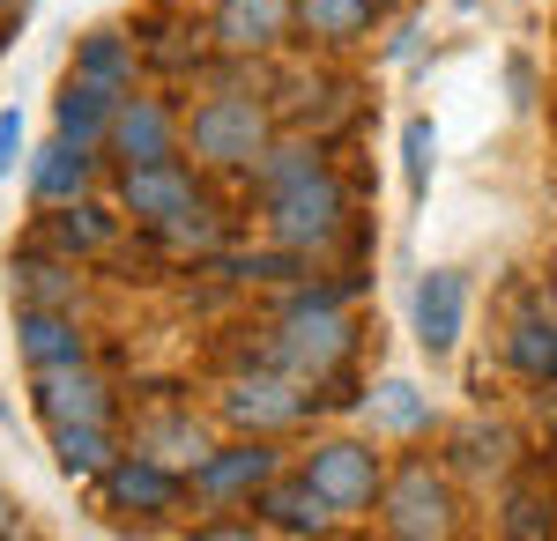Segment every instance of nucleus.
Returning <instances> with one entry per match:
<instances>
[{"instance_id": "obj_1", "label": "nucleus", "mask_w": 557, "mask_h": 541, "mask_svg": "<svg viewBox=\"0 0 557 541\" xmlns=\"http://www.w3.org/2000/svg\"><path fill=\"white\" fill-rule=\"evenodd\" d=\"M186 149H194L201 171H238V178H253V164L275 149V119H268V104L246 97V89H215V97H201V104L186 112Z\"/></svg>"}, {"instance_id": "obj_2", "label": "nucleus", "mask_w": 557, "mask_h": 541, "mask_svg": "<svg viewBox=\"0 0 557 541\" xmlns=\"http://www.w3.org/2000/svg\"><path fill=\"white\" fill-rule=\"evenodd\" d=\"M349 356H357V319H343V304H298V297H290L268 364H283L290 378H305V386L320 393V386L343 378Z\"/></svg>"}, {"instance_id": "obj_3", "label": "nucleus", "mask_w": 557, "mask_h": 541, "mask_svg": "<svg viewBox=\"0 0 557 541\" xmlns=\"http://www.w3.org/2000/svg\"><path fill=\"white\" fill-rule=\"evenodd\" d=\"M260 209H268V238L305 252V260L312 252H335L349 238V186L327 164L312 171V178H298V186H283V193H268Z\"/></svg>"}, {"instance_id": "obj_4", "label": "nucleus", "mask_w": 557, "mask_h": 541, "mask_svg": "<svg viewBox=\"0 0 557 541\" xmlns=\"http://www.w3.org/2000/svg\"><path fill=\"white\" fill-rule=\"evenodd\" d=\"M112 201H120V215L141 223V230H178L194 209H209V201H201V171L186 164V156H172V164H120Z\"/></svg>"}, {"instance_id": "obj_5", "label": "nucleus", "mask_w": 557, "mask_h": 541, "mask_svg": "<svg viewBox=\"0 0 557 541\" xmlns=\"http://www.w3.org/2000/svg\"><path fill=\"white\" fill-rule=\"evenodd\" d=\"M380 527H386V534H401V541H446V534H454V490H446V475H438L424 453L401 460V467L386 475Z\"/></svg>"}, {"instance_id": "obj_6", "label": "nucleus", "mask_w": 557, "mask_h": 541, "mask_svg": "<svg viewBox=\"0 0 557 541\" xmlns=\"http://www.w3.org/2000/svg\"><path fill=\"white\" fill-rule=\"evenodd\" d=\"M298 475L335 504V512H380L386 490V460L364 438H320L312 453H298Z\"/></svg>"}, {"instance_id": "obj_7", "label": "nucleus", "mask_w": 557, "mask_h": 541, "mask_svg": "<svg viewBox=\"0 0 557 541\" xmlns=\"http://www.w3.org/2000/svg\"><path fill=\"white\" fill-rule=\"evenodd\" d=\"M312 408H320V393L305 378H290L283 364H268L253 378H231V393H223V416H231V430H246V438H283Z\"/></svg>"}, {"instance_id": "obj_8", "label": "nucleus", "mask_w": 557, "mask_h": 541, "mask_svg": "<svg viewBox=\"0 0 557 541\" xmlns=\"http://www.w3.org/2000/svg\"><path fill=\"white\" fill-rule=\"evenodd\" d=\"M186 475H194V498H201V504H253L260 490L283 475V445L238 430V445H209Z\"/></svg>"}, {"instance_id": "obj_9", "label": "nucleus", "mask_w": 557, "mask_h": 541, "mask_svg": "<svg viewBox=\"0 0 557 541\" xmlns=\"http://www.w3.org/2000/svg\"><path fill=\"white\" fill-rule=\"evenodd\" d=\"M97 490H104L112 512H178V504L194 498V475L134 445V453H120L104 475H97Z\"/></svg>"}, {"instance_id": "obj_10", "label": "nucleus", "mask_w": 557, "mask_h": 541, "mask_svg": "<svg viewBox=\"0 0 557 541\" xmlns=\"http://www.w3.org/2000/svg\"><path fill=\"white\" fill-rule=\"evenodd\" d=\"M104 149L120 156V164H172L178 149H186V119H178L164 97H120V112H112V134H104Z\"/></svg>"}, {"instance_id": "obj_11", "label": "nucleus", "mask_w": 557, "mask_h": 541, "mask_svg": "<svg viewBox=\"0 0 557 541\" xmlns=\"http://www.w3.org/2000/svg\"><path fill=\"white\" fill-rule=\"evenodd\" d=\"M290 30H298V0H215V15H209L215 52H231V60H260Z\"/></svg>"}, {"instance_id": "obj_12", "label": "nucleus", "mask_w": 557, "mask_h": 541, "mask_svg": "<svg viewBox=\"0 0 557 541\" xmlns=\"http://www.w3.org/2000/svg\"><path fill=\"white\" fill-rule=\"evenodd\" d=\"M38 416L60 430V423H112L120 416V401H112V386L89 372V364H52V372H38Z\"/></svg>"}, {"instance_id": "obj_13", "label": "nucleus", "mask_w": 557, "mask_h": 541, "mask_svg": "<svg viewBox=\"0 0 557 541\" xmlns=\"http://www.w3.org/2000/svg\"><path fill=\"white\" fill-rule=\"evenodd\" d=\"M409 319H417V349L424 356H454L461 349V327H469V282L454 267H431L424 282H417Z\"/></svg>"}, {"instance_id": "obj_14", "label": "nucleus", "mask_w": 557, "mask_h": 541, "mask_svg": "<svg viewBox=\"0 0 557 541\" xmlns=\"http://www.w3.org/2000/svg\"><path fill=\"white\" fill-rule=\"evenodd\" d=\"M120 97H127V89H112V83H97V75L75 67V75L60 83V97H52V134H67V141H83V149H104Z\"/></svg>"}, {"instance_id": "obj_15", "label": "nucleus", "mask_w": 557, "mask_h": 541, "mask_svg": "<svg viewBox=\"0 0 557 541\" xmlns=\"http://www.w3.org/2000/svg\"><path fill=\"white\" fill-rule=\"evenodd\" d=\"M253 512H260V527H275V534H327V527L343 519V512L320 498L298 467H283V475H275V482L253 498Z\"/></svg>"}, {"instance_id": "obj_16", "label": "nucleus", "mask_w": 557, "mask_h": 541, "mask_svg": "<svg viewBox=\"0 0 557 541\" xmlns=\"http://www.w3.org/2000/svg\"><path fill=\"white\" fill-rule=\"evenodd\" d=\"M15 349L30 372H52V364H89V341L75 327V312H45V304H15Z\"/></svg>"}, {"instance_id": "obj_17", "label": "nucleus", "mask_w": 557, "mask_h": 541, "mask_svg": "<svg viewBox=\"0 0 557 541\" xmlns=\"http://www.w3.org/2000/svg\"><path fill=\"white\" fill-rule=\"evenodd\" d=\"M120 223H127V215H120V201H112V209H104V201H67V209H52V230H45V246L52 252H67V260H89V252H112L120 246Z\"/></svg>"}, {"instance_id": "obj_18", "label": "nucleus", "mask_w": 557, "mask_h": 541, "mask_svg": "<svg viewBox=\"0 0 557 541\" xmlns=\"http://www.w3.org/2000/svg\"><path fill=\"white\" fill-rule=\"evenodd\" d=\"M89 178H97V149L67 141V134H52V149L30 164V193H38V209H67V201H83V193H89Z\"/></svg>"}, {"instance_id": "obj_19", "label": "nucleus", "mask_w": 557, "mask_h": 541, "mask_svg": "<svg viewBox=\"0 0 557 541\" xmlns=\"http://www.w3.org/2000/svg\"><path fill=\"white\" fill-rule=\"evenodd\" d=\"M75 290H83V275H75V260L67 252H30V260H15V304H45V312H75Z\"/></svg>"}, {"instance_id": "obj_20", "label": "nucleus", "mask_w": 557, "mask_h": 541, "mask_svg": "<svg viewBox=\"0 0 557 541\" xmlns=\"http://www.w3.org/2000/svg\"><path fill=\"white\" fill-rule=\"evenodd\" d=\"M52 460H60V475L97 482V475L120 460V438H112V423H60V430H52Z\"/></svg>"}, {"instance_id": "obj_21", "label": "nucleus", "mask_w": 557, "mask_h": 541, "mask_svg": "<svg viewBox=\"0 0 557 541\" xmlns=\"http://www.w3.org/2000/svg\"><path fill=\"white\" fill-rule=\"evenodd\" d=\"M380 23V8L372 0H298V30H305V45H357L364 30Z\"/></svg>"}, {"instance_id": "obj_22", "label": "nucleus", "mask_w": 557, "mask_h": 541, "mask_svg": "<svg viewBox=\"0 0 557 541\" xmlns=\"http://www.w3.org/2000/svg\"><path fill=\"white\" fill-rule=\"evenodd\" d=\"M506 364H513L528 386H557V319H513V334H506Z\"/></svg>"}, {"instance_id": "obj_23", "label": "nucleus", "mask_w": 557, "mask_h": 541, "mask_svg": "<svg viewBox=\"0 0 557 541\" xmlns=\"http://www.w3.org/2000/svg\"><path fill=\"white\" fill-rule=\"evenodd\" d=\"M134 445L141 453H157V460H172V467H194V460L209 453V438H201V423L186 416H149V423H134Z\"/></svg>"}, {"instance_id": "obj_24", "label": "nucleus", "mask_w": 557, "mask_h": 541, "mask_svg": "<svg viewBox=\"0 0 557 541\" xmlns=\"http://www.w3.org/2000/svg\"><path fill=\"white\" fill-rule=\"evenodd\" d=\"M320 164H327V156H320V141H275V149H268V156L253 164V193L268 201V193H283V186L312 178Z\"/></svg>"}, {"instance_id": "obj_25", "label": "nucleus", "mask_w": 557, "mask_h": 541, "mask_svg": "<svg viewBox=\"0 0 557 541\" xmlns=\"http://www.w3.org/2000/svg\"><path fill=\"white\" fill-rule=\"evenodd\" d=\"M75 67L97 75V83H112V89H134V45L120 38V30H89V38L75 45Z\"/></svg>"}, {"instance_id": "obj_26", "label": "nucleus", "mask_w": 557, "mask_h": 541, "mask_svg": "<svg viewBox=\"0 0 557 541\" xmlns=\"http://www.w3.org/2000/svg\"><path fill=\"white\" fill-rule=\"evenodd\" d=\"M372 423H386V430H431V401L409 378H386L380 393H372Z\"/></svg>"}, {"instance_id": "obj_27", "label": "nucleus", "mask_w": 557, "mask_h": 541, "mask_svg": "<svg viewBox=\"0 0 557 541\" xmlns=\"http://www.w3.org/2000/svg\"><path fill=\"white\" fill-rule=\"evenodd\" d=\"M431 156H438V134H431V119H409V126H401V171H409V201H424V193H431Z\"/></svg>"}, {"instance_id": "obj_28", "label": "nucleus", "mask_w": 557, "mask_h": 541, "mask_svg": "<svg viewBox=\"0 0 557 541\" xmlns=\"http://www.w3.org/2000/svg\"><path fill=\"white\" fill-rule=\"evenodd\" d=\"M506 534H550L543 504H535V498H513V504H506Z\"/></svg>"}, {"instance_id": "obj_29", "label": "nucleus", "mask_w": 557, "mask_h": 541, "mask_svg": "<svg viewBox=\"0 0 557 541\" xmlns=\"http://www.w3.org/2000/svg\"><path fill=\"white\" fill-rule=\"evenodd\" d=\"M15 156H23V112H0V178L15 171Z\"/></svg>"}, {"instance_id": "obj_30", "label": "nucleus", "mask_w": 557, "mask_h": 541, "mask_svg": "<svg viewBox=\"0 0 557 541\" xmlns=\"http://www.w3.org/2000/svg\"><path fill=\"white\" fill-rule=\"evenodd\" d=\"M15 527H23V504L8 498V482H0V534H15Z\"/></svg>"}, {"instance_id": "obj_31", "label": "nucleus", "mask_w": 557, "mask_h": 541, "mask_svg": "<svg viewBox=\"0 0 557 541\" xmlns=\"http://www.w3.org/2000/svg\"><path fill=\"white\" fill-rule=\"evenodd\" d=\"M528 89H535V67H528V60H513V104H528Z\"/></svg>"}, {"instance_id": "obj_32", "label": "nucleus", "mask_w": 557, "mask_h": 541, "mask_svg": "<svg viewBox=\"0 0 557 541\" xmlns=\"http://www.w3.org/2000/svg\"><path fill=\"white\" fill-rule=\"evenodd\" d=\"M0 15H15V23H23V15H30V0H0Z\"/></svg>"}, {"instance_id": "obj_33", "label": "nucleus", "mask_w": 557, "mask_h": 541, "mask_svg": "<svg viewBox=\"0 0 557 541\" xmlns=\"http://www.w3.org/2000/svg\"><path fill=\"white\" fill-rule=\"evenodd\" d=\"M372 8H380V15H386V8H401V0H372Z\"/></svg>"}, {"instance_id": "obj_34", "label": "nucleus", "mask_w": 557, "mask_h": 541, "mask_svg": "<svg viewBox=\"0 0 557 541\" xmlns=\"http://www.w3.org/2000/svg\"><path fill=\"white\" fill-rule=\"evenodd\" d=\"M0 423H8V401H0Z\"/></svg>"}, {"instance_id": "obj_35", "label": "nucleus", "mask_w": 557, "mask_h": 541, "mask_svg": "<svg viewBox=\"0 0 557 541\" xmlns=\"http://www.w3.org/2000/svg\"><path fill=\"white\" fill-rule=\"evenodd\" d=\"M0 45H8V30H0Z\"/></svg>"}]
</instances>
